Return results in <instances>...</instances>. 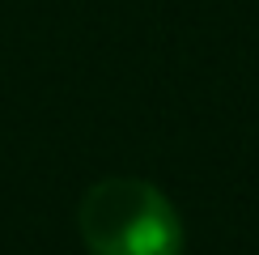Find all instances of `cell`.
I'll list each match as a JSON object with an SVG mask.
<instances>
[{"label":"cell","mask_w":259,"mask_h":255,"mask_svg":"<svg viewBox=\"0 0 259 255\" xmlns=\"http://www.w3.org/2000/svg\"><path fill=\"white\" fill-rule=\"evenodd\" d=\"M77 230L90 255H179L183 221L166 196L132 175L98 179L81 196Z\"/></svg>","instance_id":"6da1fadb"}]
</instances>
